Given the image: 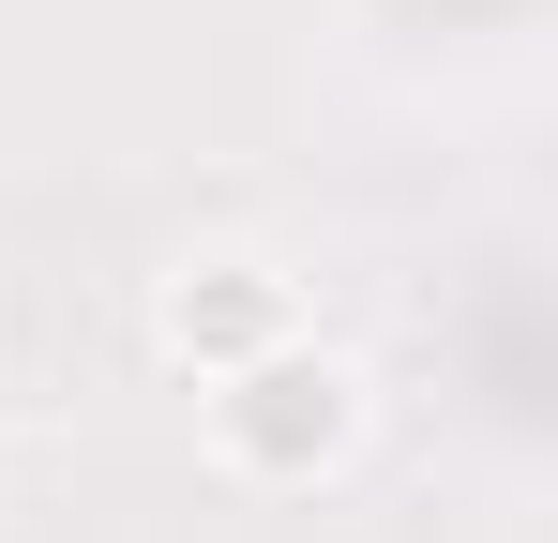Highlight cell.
<instances>
[{
  "label": "cell",
  "mask_w": 558,
  "mask_h": 543,
  "mask_svg": "<svg viewBox=\"0 0 558 543\" xmlns=\"http://www.w3.org/2000/svg\"><path fill=\"white\" fill-rule=\"evenodd\" d=\"M377 423V393H363V362L348 348H317V333H287L272 362H242V377H211V468L227 483H317V468H348Z\"/></svg>",
  "instance_id": "obj_1"
},
{
  "label": "cell",
  "mask_w": 558,
  "mask_h": 543,
  "mask_svg": "<svg viewBox=\"0 0 558 543\" xmlns=\"http://www.w3.org/2000/svg\"><path fill=\"white\" fill-rule=\"evenodd\" d=\"M287 333H302V272L242 257V242H227V257H182L167 287H151V348L182 362L196 393H211V377H242V362H272Z\"/></svg>",
  "instance_id": "obj_2"
}]
</instances>
